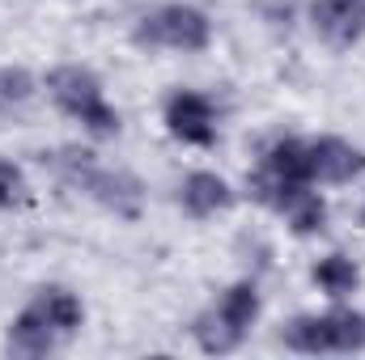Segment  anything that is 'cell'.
<instances>
[{"instance_id":"cell-1","label":"cell","mask_w":365,"mask_h":360,"mask_svg":"<svg viewBox=\"0 0 365 360\" xmlns=\"http://www.w3.org/2000/svg\"><path fill=\"white\" fill-rule=\"evenodd\" d=\"M47 162H51V170L68 182V186L86 191L93 203H102L106 212H115V216H123V221H136V216H140L145 186H140L136 174H128V170H106V166L93 162L90 149H73V144H68V149H56Z\"/></svg>"},{"instance_id":"cell-2","label":"cell","mask_w":365,"mask_h":360,"mask_svg":"<svg viewBox=\"0 0 365 360\" xmlns=\"http://www.w3.org/2000/svg\"><path fill=\"white\" fill-rule=\"evenodd\" d=\"M280 344L302 356L323 352H361L365 348V314L357 309H327V314H302L284 322Z\"/></svg>"},{"instance_id":"cell-3","label":"cell","mask_w":365,"mask_h":360,"mask_svg":"<svg viewBox=\"0 0 365 360\" xmlns=\"http://www.w3.org/2000/svg\"><path fill=\"white\" fill-rule=\"evenodd\" d=\"M47 93H51V102H56L64 115L81 119L93 136H115V132H119V110L106 102L102 81L93 77L90 68H81V64H60V68H51V73H47Z\"/></svg>"},{"instance_id":"cell-4","label":"cell","mask_w":365,"mask_h":360,"mask_svg":"<svg viewBox=\"0 0 365 360\" xmlns=\"http://www.w3.org/2000/svg\"><path fill=\"white\" fill-rule=\"evenodd\" d=\"M255 318H259V288L251 280H238L221 292L217 309L195 318L191 335L204 352H234L247 339V331L255 327Z\"/></svg>"},{"instance_id":"cell-5","label":"cell","mask_w":365,"mask_h":360,"mask_svg":"<svg viewBox=\"0 0 365 360\" xmlns=\"http://www.w3.org/2000/svg\"><path fill=\"white\" fill-rule=\"evenodd\" d=\"M140 47H166V51H204L212 43V21L195 4H162L145 13L132 30Z\"/></svg>"},{"instance_id":"cell-6","label":"cell","mask_w":365,"mask_h":360,"mask_svg":"<svg viewBox=\"0 0 365 360\" xmlns=\"http://www.w3.org/2000/svg\"><path fill=\"white\" fill-rule=\"evenodd\" d=\"M166 127L182 144L212 149L217 144V106L195 90H175L166 97Z\"/></svg>"},{"instance_id":"cell-7","label":"cell","mask_w":365,"mask_h":360,"mask_svg":"<svg viewBox=\"0 0 365 360\" xmlns=\"http://www.w3.org/2000/svg\"><path fill=\"white\" fill-rule=\"evenodd\" d=\"M310 26L327 47L344 51V47L361 43L365 34V0H314L310 4Z\"/></svg>"},{"instance_id":"cell-8","label":"cell","mask_w":365,"mask_h":360,"mask_svg":"<svg viewBox=\"0 0 365 360\" xmlns=\"http://www.w3.org/2000/svg\"><path fill=\"white\" fill-rule=\"evenodd\" d=\"M306 153H310V179L319 182H353L365 174V153L357 144L340 140V136H319V140H306Z\"/></svg>"},{"instance_id":"cell-9","label":"cell","mask_w":365,"mask_h":360,"mask_svg":"<svg viewBox=\"0 0 365 360\" xmlns=\"http://www.w3.org/2000/svg\"><path fill=\"white\" fill-rule=\"evenodd\" d=\"M179 199H182V212H187V216L208 221V216H217V212H225V208L234 203V191H230V182L221 179V174L195 170V174L182 179Z\"/></svg>"},{"instance_id":"cell-10","label":"cell","mask_w":365,"mask_h":360,"mask_svg":"<svg viewBox=\"0 0 365 360\" xmlns=\"http://www.w3.org/2000/svg\"><path fill=\"white\" fill-rule=\"evenodd\" d=\"M276 212L289 221V229H293L297 238H310V233H323V229H327V199H323L319 191H310V182L289 186V195L280 199Z\"/></svg>"},{"instance_id":"cell-11","label":"cell","mask_w":365,"mask_h":360,"mask_svg":"<svg viewBox=\"0 0 365 360\" xmlns=\"http://www.w3.org/2000/svg\"><path fill=\"white\" fill-rule=\"evenodd\" d=\"M268 179H276L280 186H297V182H314L310 179V153H306V140L297 136H280L268 144L264 153V166H259Z\"/></svg>"},{"instance_id":"cell-12","label":"cell","mask_w":365,"mask_h":360,"mask_svg":"<svg viewBox=\"0 0 365 360\" xmlns=\"http://www.w3.org/2000/svg\"><path fill=\"white\" fill-rule=\"evenodd\" d=\"M56 331L47 327V318L34 309V305H26L13 322H9V335H4V348L13 352V356H47L51 348H56Z\"/></svg>"},{"instance_id":"cell-13","label":"cell","mask_w":365,"mask_h":360,"mask_svg":"<svg viewBox=\"0 0 365 360\" xmlns=\"http://www.w3.org/2000/svg\"><path fill=\"white\" fill-rule=\"evenodd\" d=\"M30 305L47 318V327H51L56 335H77L81 322H86V305H81L68 288H38V297H34Z\"/></svg>"},{"instance_id":"cell-14","label":"cell","mask_w":365,"mask_h":360,"mask_svg":"<svg viewBox=\"0 0 365 360\" xmlns=\"http://www.w3.org/2000/svg\"><path fill=\"white\" fill-rule=\"evenodd\" d=\"M314 284H319L331 301H344V297L357 292L361 271H357V263H353L349 255H327V259L314 263Z\"/></svg>"},{"instance_id":"cell-15","label":"cell","mask_w":365,"mask_h":360,"mask_svg":"<svg viewBox=\"0 0 365 360\" xmlns=\"http://www.w3.org/2000/svg\"><path fill=\"white\" fill-rule=\"evenodd\" d=\"M34 97V77L26 68H0V110H17Z\"/></svg>"},{"instance_id":"cell-16","label":"cell","mask_w":365,"mask_h":360,"mask_svg":"<svg viewBox=\"0 0 365 360\" xmlns=\"http://www.w3.org/2000/svg\"><path fill=\"white\" fill-rule=\"evenodd\" d=\"M21 203H30V182L21 174V166L0 157V208H21Z\"/></svg>"},{"instance_id":"cell-17","label":"cell","mask_w":365,"mask_h":360,"mask_svg":"<svg viewBox=\"0 0 365 360\" xmlns=\"http://www.w3.org/2000/svg\"><path fill=\"white\" fill-rule=\"evenodd\" d=\"M361 225H365V203H361Z\"/></svg>"}]
</instances>
